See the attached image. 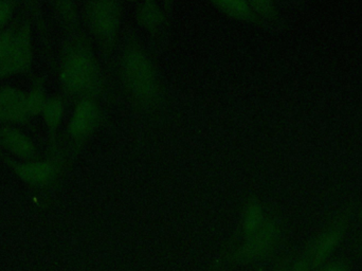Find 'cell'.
Listing matches in <instances>:
<instances>
[{
	"instance_id": "1",
	"label": "cell",
	"mask_w": 362,
	"mask_h": 271,
	"mask_svg": "<svg viewBox=\"0 0 362 271\" xmlns=\"http://www.w3.org/2000/svg\"><path fill=\"white\" fill-rule=\"evenodd\" d=\"M121 94L148 125L168 121L170 96L152 50L132 28L122 31L114 68Z\"/></svg>"
},
{
	"instance_id": "2",
	"label": "cell",
	"mask_w": 362,
	"mask_h": 271,
	"mask_svg": "<svg viewBox=\"0 0 362 271\" xmlns=\"http://www.w3.org/2000/svg\"><path fill=\"white\" fill-rule=\"evenodd\" d=\"M58 82L68 101H112L110 83L102 61L85 30L65 33L58 55Z\"/></svg>"
},
{
	"instance_id": "3",
	"label": "cell",
	"mask_w": 362,
	"mask_h": 271,
	"mask_svg": "<svg viewBox=\"0 0 362 271\" xmlns=\"http://www.w3.org/2000/svg\"><path fill=\"white\" fill-rule=\"evenodd\" d=\"M126 0H83L80 18L86 33L98 49L101 61L108 71L114 67V58L122 35V21Z\"/></svg>"
},
{
	"instance_id": "4",
	"label": "cell",
	"mask_w": 362,
	"mask_h": 271,
	"mask_svg": "<svg viewBox=\"0 0 362 271\" xmlns=\"http://www.w3.org/2000/svg\"><path fill=\"white\" fill-rule=\"evenodd\" d=\"M283 238V220L275 211L270 210L268 218L257 234L234 246L224 245L216 256L230 270L237 267L253 266L275 258Z\"/></svg>"
},
{
	"instance_id": "5",
	"label": "cell",
	"mask_w": 362,
	"mask_h": 271,
	"mask_svg": "<svg viewBox=\"0 0 362 271\" xmlns=\"http://www.w3.org/2000/svg\"><path fill=\"white\" fill-rule=\"evenodd\" d=\"M106 121L107 116L101 102L90 99L76 102L66 130L69 157L78 155Z\"/></svg>"
},
{
	"instance_id": "6",
	"label": "cell",
	"mask_w": 362,
	"mask_h": 271,
	"mask_svg": "<svg viewBox=\"0 0 362 271\" xmlns=\"http://www.w3.org/2000/svg\"><path fill=\"white\" fill-rule=\"evenodd\" d=\"M33 65L32 26L29 17L21 18L9 51L0 62V82L31 71Z\"/></svg>"
},
{
	"instance_id": "7",
	"label": "cell",
	"mask_w": 362,
	"mask_h": 271,
	"mask_svg": "<svg viewBox=\"0 0 362 271\" xmlns=\"http://www.w3.org/2000/svg\"><path fill=\"white\" fill-rule=\"evenodd\" d=\"M66 156L68 154L58 152L53 158L46 161L18 162L0 152V157L12 168L18 177L35 186H47L53 184L65 168Z\"/></svg>"
},
{
	"instance_id": "8",
	"label": "cell",
	"mask_w": 362,
	"mask_h": 271,
	"mask_svg": "<svg viewBox=\"0 0 362 271\" xmlns=\"http://www.w3.org/2000/svg\"><path fill=\"white\" fill-rule=\"evenodd\" d=\"M269 210L266 204L253 193L249 194L241 206L239 222L232 236L227 241L226 246H234L257 234L268 218Z\"/></svg>"
},
{
	"instance_id": "9",
	"label": "cell",
	"mask_w": 362,
	"mask_h": 271,
	"mask_svg": "<svg viewBox=\"0 0 362 271\" xmlns=\"http://www.w3.org/2000/svg\"><path fill=\"white\" fill-rule=\"evenodd\" d=\"M345 232V222L343 220H339L325 229L318 238L313 241L311 246H309L305 251V254L311 262V268L317 269L318 267L325 264V261L329 258L341 242Z\"/></svg>"
},
{
	"instance_id": "10",
	"label": "cell",
	"mask_w": 362,
	"mask_h": 271,
	"mask_svg": "<svg viewBox=\"0 0 362 271\" xmlns=\"http://www.w3.org/2000/svg\"><path fill=\"white\" fill-rule=\"evenodd\" d=\"M27 92L10 85L0 86V121L25 124L30 116L27 107Z\"/></svg>"
},
{
	"instance_id": "11",
	"label": "cell",
	"mask_w": 362,
	"mask_h": 271,
	"mask_svg": "<svg viewBox=\"0 0 362 271\" xmlns=\"http://www.w3.org/2000/svg\"><path fill=\"white\" fill-rule=\"evenodd\" d=\"M134 18L137 26L153 40H159L164 35L171 23L164 7L158 1H146L136 5Z\"/></svg>"
},
{
	"instance_id": "12",
	"label": "cell",
	"mask_w": 362,
	"mask_h": 271,
	"mask_svg": "<svg viewBox=\"0 0 362 271\" xmlns=\"http://www.w3.org/2000/svg\"><path fill=\"white\" fill-rule=\"evenodd\" d=\"M0 148L23 161H32L38 157L37 150L31 138L13 126L0 128Z\"/></svg>"
},
{
	"instance_id": "13",
	"label": "cell",
	"mask_w": 362,
	"mask_h": 271,
	"mask_svg": "<svg viewBox=\"0 0 362 271\" xmlns=\"http://www.w3.org/2000/svg\"><path fill=\"white\" fill-rule=\"evenodd\" d=\"M213 8L223 15L239 23L247 24L257 28H265L251 10L247 0H207Z\"/></svg>"
},
{
	"instance_id": "14",
	"label": "cell",
	"mask_w": 362,
	"mask_h": 271,
	"mask_svg": "<svg viewBox=\"0 0 362 271\" xmlns=\"http://www.w3.org/2000/svg\"><path fill=\"white\" fill-rule=\"evenodd\" d=\"M54 15L65 33L82 29V18L76 0H49Z\"/></svg>"
},
{
	"instance_id": "15",
	"label": "cell",
	"mask_w": 362,
	"mask_h": 271,
	"mask_svg": "<svg viewBox=\"0 0 362 271\" xmlns=\"http://www.w3.org/2000/svg\"><path fill=\"white\" fill-rule=\"evenodd\" d=\"M64 112H65V99L63 96H52L48 98L45 107L42 112V116L53 142L55 140L56 132L63 122Z\"/></svg>"
},
{
	"instance_id": "16",
	"label": "cell",
	"mask_w": 362,
	"mask_h": 271,
	"mask_svg": "<svg viewBox=\"0 0 362 271\" xmlns=\"http://www.w3.org/2000/svg\"><path fill=\"white\" fill-rule=\"evenodd\" d=\"M26 99H27L28 112L31 117L42 114L48 100L46 94V79L44 76H37L33 80Z\"/></svg>"
},
{
	"instance_id": "17",
	"label": "cell",
	"mask_w": 362,
	"mask_h": 271,
	"mask_svg": "<svg viewBox=\"0 0 362 271\" xmlns=\"http://www.w3.org/2000/svg\"><path fill=\"white\" fill-rule=\"evenodd\" d=\"M253 13L265 28H273L279 23V13L275 0H247Z\"/></svg>"
},
{
	"instance_id": "18",
	"label": "cell",
	"mask_w": 362,
	"mask_h": 271,
	"mask_svg": "<svg viewBox=\"0 0 362 271\" xmlns=\"http://www.w3.org/2000/svg\"><path fill=\"white\" fill-rule=\"evenodd\" d=\"M24 1L27 6V9L31 13L32 17L34 18L36 27L38 28L40 35L43 36L44 47H45L46 53L48 55H51V47H50L49 38H48L47 27H46L45 21H44L43 14L40 11V1L38 0H20Z\"/></svg>"
},
{
	"instance_id": "19",
	"label": "cell",
	"mask_w": 362,
	"mask_h": 271,
	"mask_svg": "<svg viewBox=\"0 0 362 271\" xmlns=\"http://www.w3.org/2000/svg\"><path fill=\"white\" fill-rule=\"evenodd\" d=\"M21 18H16L12 21L11 25L3 30L0 33V62L3 61L6 54L9 51L12 43H13L14 38H15L16 33H17L18 27H19Z\"/></svg>"
},
{
	"instance_id": "20",
	"label": "cell",
	"mask_w": 362,
	"mask_h": 271,
	"mask_svg": "<svg viewBox=\"0 0 362 271\" xmlns=\"http://www.w3.org/2000/svg\"><path fill=\"white\" fill-rule=\"evenodd\" d=\"M268 262L253 265V266H251L250 271H289V267L291 265V258L289 254H283L281 256H275L271 260L273 263H271L270 266H268Z\"/></svg>"
},
{
	"instance_id": "21",
	"label": "cell",
	"mask_w": 362,
	"mask_h": 271,
	"mask_svg": "<svg viewBox=\"0 0 362 271\" xmlns=\"http://www.w3.org/2000/svg\"><path fill=\"white\" fill-rule=\"evenodd\" d=\"M20 0H0V33L14 21V14Z\"/></svg>"
},
{
	"instance_id": "22",
	"label": "cell",
	"mask_w": 362,
	"mask_h": 271,
	"mask_svg": "<svg viewBox=\"0 0 362 271\" xmlns=\"http://www.w3.org/2000/svg\"><path fill=\"white\" fill-rule=\"evenodd\" d=\"M311 265L309 262V259L307 258V254L298 258L297 260L291 263L289 267V271H311Z\"/></svg>"
},
{
	"instance_id": "23",
	"label": "cell",
	"mask_w": 362,
	"mask_h": 271,
	"mask_svg": "<svg viewBox=\"0 0 362 271\" xmlns=\"http://www.w3.org/2000/svg\"><path fill=\"white\" fill-rule=\"evenodd\" d=\"M319 271H349L347 265L342 262H331L321 265Z\"/></svg>"
},
{
	"instance_id": "24",
	"label": "cell",
	"mask_w": 362,
	"mask_h": 271,
	"mask_svg": "<svg viewBox=\"0 0 362 271\" xmlns=\"http://www.w3.org/2000/svg\"><path fill=\"white\" fill-rule=\"evenodd\" d=\"M202 271H232L228 268V267L225 266L224 263L221 262L217 256H215L214 260L209 264V266L207 267L205 270Z\"/></svg>"
},
{
	"instance_id": "25",
	"label": "cell",
	"mask_w": 362,
	"mask_h": 271,
	"mask_svg": "<svg viewBox=\"0 0 362 271\" xmlns=\"http://www.w3.org/2000/svg\"><path fill=\"white\" fill-rule=\"evenodd\" d=\"M175 3H176V0H161V5L164 7L170 21H172L173 13H174Z\"/></svg>"
},
{
	"instance_id": "26",
	"label": "cell",
	"mask_w": 362,
	"mask_h": 271,
	"mask_svg": "<svg viewBox=\"0 0 362 271\" xmlns=\"http://www.w3.org/2000/svg\"><path fill=\"white\" fill-rule=\"evenodd\" d=\"M126 3H135V5H138V3H146V1H158V0H126Z\"/></svg>"
},
{
	"instance_id": "27",
	"label": "cell",
	"mask_w": 362,
	"mask_h": 271,
	"mask_svg": "<svg viewBox=\"0 0 362 271\" xmlns=\"http://www.w3.org/2000/svg\"><path fill=\"white\" fill-rule=\"evenodd\" d=\"M361 220H362V212H361Z\"/></svg>"
}]
</instances>
